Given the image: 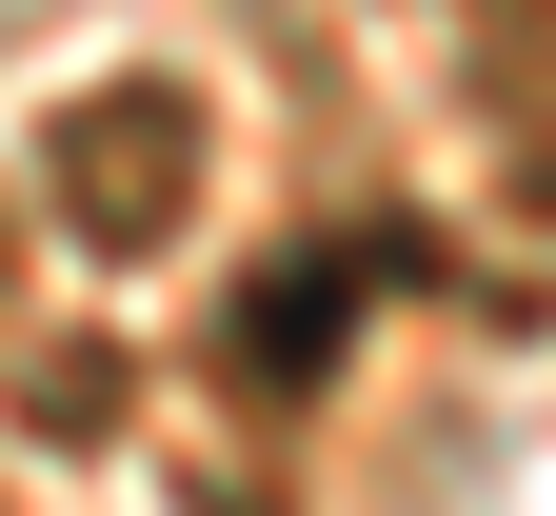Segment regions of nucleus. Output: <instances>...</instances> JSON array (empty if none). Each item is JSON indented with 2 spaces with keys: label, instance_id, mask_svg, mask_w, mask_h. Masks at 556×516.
<instances>
[{
  "label": "nucleus",
  "instance_id": "f257e3e1",
  "mask_svg": "<svg viewBox=\"0 0 556 516\" xmlns=\"http://www.w3.org/2000/svg\"><path fill=\"white\" fill-rule=\"evenodd\" d=\"M40 179H60V218H80L100 259L179 239V199H199V100H179V80H100L80 119L40 139Z\"/></svg>",
  "mask_w": 556,
  "mask_h": 516
}]
</instances>
